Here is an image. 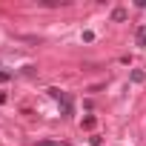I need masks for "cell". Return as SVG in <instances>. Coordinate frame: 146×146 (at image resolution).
<instances>
[{
    "instance_id": "4",
    "label": "cell",
    "mask_w": 146,
    "mask_h": 146,
    "mask_svg": "<svg viewBox=\"0 0 146 146\" xmlns=\"http://www.w3.org/2000/svg\"><path fill=\"white\" fill-rule=\"evenodd\" d=\"M112 20H115V23L126 20V9H115V12H112Z\"/></svg>"
},
{
    "instance_id": "6",
    "label": "cell",
    "mask_w": 146,
    "mask_h": 146,
    "mask_svg": "<svg viewBox=\"0 0 146 146\" xmlns=\"http://www.w3.org/2000/svg\"><path fill=\"white\" fill-rule=\"evenodd\" d=\"M9 78H12V72H0V80H3V83H6Z\"/></svg>"
},
{
    "instance_id": "5",
    "label": "cell",
    "mask_w": 146,
    "mask_h": 146,
    "mask_svg": "<svg viewBox=\"0 0 146 146\" xmlns=\"http://www.w3.org/2000/svg\"><path fill=\"white\" fill-rule=\"evenodd\" d=\"M37 146H66L63 140H37Z\"/></svg>"
},
{
    "instance_id": "1",
    "label": "cell",
    "mask_w": 146,
    "mask_h": 146,
    "mask_svg": "<svg viewBox=\"0 0 146 146\" xmlns=\"http://www.w3.org/2000/svg\"><path fill=\"white\" fill-rule=\"evenodd\" d=\"M46 92H49V95L63 106V115H72V100H69V95H66V92H60V89H54V86H52V89H46Z\"/></svg>"
},
{
    "instance_id": "3",
    "label": "cell",
    "mask_w": 146,
    "mask_h": 146,
    "mask_svg": "<svg viewBox=\"0 0 146 146\" xmlns=\"http://www.w3.org/2000/svg\"><path fill=\"white\" fill-rule=\"evenodd\" d=\"M143 80H146V72L143 69H135L132 72V83H143Z\"/></svg>"
},
{
    "instance_id": "2",
    "label": "cell",
    "mask_w": 146,
    "mask_h": 146,
    "mask_svg": "<svg viewBox=\"0 0 146 146\" xmlns=\"http://www.w3.org/2000/svg\"><path fill=\"white\" fill-rule=\"evenodd\" d=\"M135 40H137V46H146V26H137V32H135Z\"/></svg>"
}]
</instances>
